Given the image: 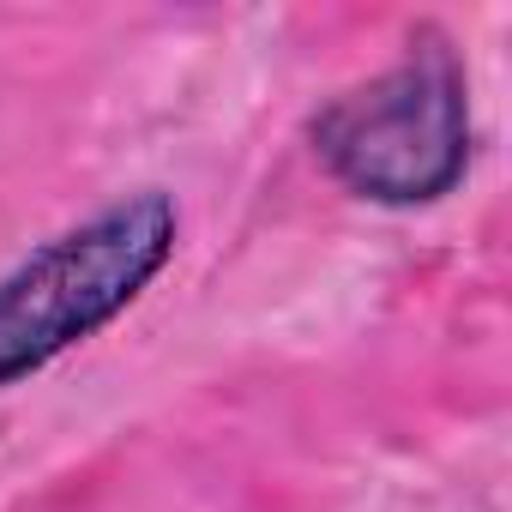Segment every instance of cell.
Listing matches in <instances>:
<instances>
[{
	"label": "cell",
	"instance_id": "1",
	"mask_svg": "<svg viewBox=\"0 0 512 512\" xmlns=\"http://www.w3.org/2000/svg\"><path fill=\"white\" fill-rule=\"evenodd\" d=\"M175 229L181 217L169 193H133L0 278V386L49 368L61 350L127 314L139 290L169 266Z\"/></svg>",
	"mask_w": 512,
	"mask_h": 512
},
{
	"label": "cell",
	"instance_id": "2",
	"mask_svg": "<svg viewBox=\"0 0 512 512\" xmlns=\"http://www.w3.org/2000/svg\"><path fill=\"white\" fill-rule=\"evenodd\" d=\"M314 151L326 169L380 205L440 199L470 157L464 79L446 49H416L392 73L344 91L314 121Z\"/></svg>",
	"mask_w": 512,
	"mask_h": 512
}]
</instances>
